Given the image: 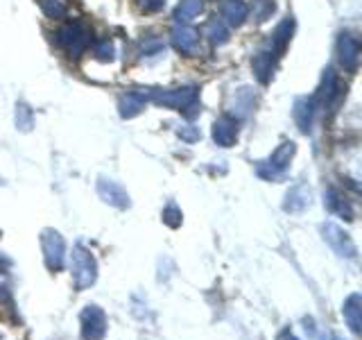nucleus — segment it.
<instances>
[{
  "instance_id": "f257e3e1",
  "label": "nucleus",
  "mask_w": 362,
  "mask_h": 340,
  "mask_svg": "<svg viewBox=\"0 0 362 340\" xmlns=\"http://www.w3.org/2000/svg\"><path fill=\"white\" fill-rule=\"evenodd\" d=\"M197 96H199V89L192 84L179 86V89H150V100L154 105L184 111L186 116H195L199 111Z\"/></svg>"
},
{
  "instance_id": "f03ea898",
  "label": "nucleus",
  "mask_w": 362,
  "mask_h": 340,
  "mask_svg": "<svg viewBox=\"0 0 362 340\" xmlns=\"http://www.w3.org/2000/svg\"><path fill=\"white\" fill-rule=\"evenodd\" d=\"M71 275L75 290H86L98 281V261L90 249H86L82 243H77L73 247V256H71Z\"/></svg>"
},
{
  "instance_id": "7ed1b4c3",
  "label": "nucleus",
  "mask_w": 362,
  "mask_h": 340,
  "mask_svg": "<svg viewBox=\"0 0 362 340\" xmlns=\"http://www.w3.org/2000/svg\"><path fill=\"white\" fill-rule=\"evenodd\" d=\"M294 152H297V143L294 141H283L274 152H272L265 162H258L256 166V175L260 179H267V181H274V179H281L283 175L288 173L290 168V162Z\"/></svg>"
},
{
  "instance_id": "20e7f679",
  "label": "nucleus",
  "mask_w": 362,
  "mask_h": 340,
  "mask_svg": "<svg viewBox=\"0 0 362 340\" xmlns=\"http://www.w3.org/2000/svg\"><path fill=\"white\" fill-rule=\"evenodd\" d=\"M57 43L71 57H82L90 45V30L82 21H68L57 30Z\"/></svg>"
},
{
  "instance_id": "39448f33",
  "label": "nucleus",
  "mask_w": 362,
  "mask_h": 340,
  "mask_svg": "<svg viewBox=\"0 0 362 340\" xmlns=\"http://www.w3.org/2000/svg\"><path fill=\"white\" fill-rule=\"evenodd\" d=\"M41 249L43 261L50 272H59L66 264V241L57 230H43L41 232Z\"/></svg>"
},
{
  "instance_id": "423d86ee",
  "label": "nucleus",
  "mask_w": 362,
  "mask_h": 340,
  "mask_svg": "<svg viewBox=\"0 0 362 340\" xmlns=\"http://www.w3.org/2000/svg\"><path fill=\"white\" fill-rule=\"evenodd\" d=\"M322 236H324V241L328 243V247H331L339 259H351V261H354L358 256V247L354 243V238H351L339 225L324 222L322 225Z\"/></svg>"
},
{
  "instance_id": "0eeeda50",
  "label": "nucleus",
  "mask_w": 362,
  "mask_h": 340,
  "mask_svg": "<svg viewBox=\"0 0 362 340\" xmlns=\"http://www.w3.org/2000/svg\"><path fill=\"white\" fill-rule=\"evenodd\" d=\"M79 327H82V340H102L107 336V313L98 304H88L79 313Z\"/></svg>"
},
{
  "instance_id": "6e6552de",
  "label": "nucleus",
  "mask_w": 362,
  "mask_h": 340,
  "mask_svg": "<svg viewBox=\"0 0 362 340\" xmlns=\"http://www.w3.org/2000/svg\"><path fill=\"white\" fill-rule=\"evenodd\" d=\"M254 107H256V91L252 86H240V89H235L231 94L229 107H226L229 111H226V113H229V116L235 118V120H243L254 111Z\"/></svg>"
},
{
  "instance_id": "1a4fd4ad",
  "label": "nucleus",
  "mask_w": 362,
  "mask_h": 340,
  "mask_svg": "<svg viewBox=\"0 0 362 340\" xmlns=\"http://www.w3.org/2000/svg\"><path fill=\"white\" fill-rule=\"evenodd\" d=\"M337 57L339 64L344 66V71L356 73L360 64V41L351 32H342L337 39Z\"/></svg>"
},
{
  "instance_id": "9d476101",
  "label": "nucleus",
  "mask_w": 362,
  "mask_h": 340,
  "mask_svg": "<svg viewBox=\"0 0 362 340\" xmlns=\"http://www.w3.org/2000/svg\"><path fill=\"white\" fill-rule=\"evenodd\" d=\"M98 196L116 209H129V204H132L129 193L124 191V186L118 184V181L109 179V177L98 179Z\"/></svg>"
},
{
  "instance_id": "9b49d317",
  "label": "nucleus",
  "mask_w": 362,
  "mask_h": 340,
  "mask_svg": "<svg viewBox=\"0 0 362 340\" xmlns=\"http://www.w3.org/2000/svg\"><path fill=\"white\" fill-rule=\"evenodd\" d=\"M150 102V89H134L127 96H122L118 102V111L122 118H134L145 109V105Z\"/></svg>"
},
{
  "instance_id": "f8f14e48",
  "label": "nucleus",
  "mask_w": 362,
  "mask_h": 340,
  "mask_svg": "<svg viewBox=\"0 0 362 340\" xmlns=\"http://www.w3.org/2000/svg\"><path fill=\"white\" fill-rule=\"evenodd\" d=\"M276 62H279V55L276 52H272L267 45H263L256 55H254V60H252V68H254V75L258 82H263L267 84L272 75H274V68H276Z\"/></svg>"
},
{
  "instance_id": "ddd939ff",
  "label": "nucleus",
  "mask_w": 362,
  "mask_h": 340,
  "mask_svg": "<svg viewBox=\"0 0 362 340\" xmlns=\"http://www.w3.org/2000/svg\"><path fill=\"white\" fill-rule=\"evenodd\" d=\"M170 41H173V45L181 55H192L197 50L199 32L190 26H175L173 32H170Z\"/></svg>"
},
{
  "instance_id": "4468645a",
  "label": "nucleus",
  "mask_w": 362,
  "mask_h": 340,
  "mask_svg": "<svg viewBox=\"0 0 362 340\" xmlns=\"http://www.w3.org/2000/svg\"><path fill=\"white\" fill-rule=\"evenodd\" d=\"M213 141L220 147H231L238 141V120L224 113L213 123Z\"/></svg>"
},
{
  "instance_id": "2eb2a0df",
  "label": "nucleus",
  "mask_w": 362,
  "mask_h": 340,
  "mask_svg": "<svg viewBox=\"0 0 362 340\" xmlns=\"http://www.w3.org/2000/svg\"><path fill=\"white\" fill-rule=\"evenodd\" d=\"M292 34H294V16H286L283 18L279 26H276V30L269 34V39H267V48L272 50V52H276L279 57L283 55V50L288 48V43H290V39H292Z\"/></svg>"
},
{
  "instance_id": "dca6fc26",
  "label": "nucleus",
  "mask_w": 362,
  "mask_h": 340,
  "mask_svg": "<svg viewBox=\"0 0 362 340\" xmlns=\"http://www.w3.org/2000/svg\"><path fill=\"white\" fill-rule=\"evenodd\" d=\"M310 202H313V191L308 188V184H297L288 191L286 202H283V211L301 213L310 207Z\"/></svg>"
},
{
  "instance_id": "f3484780",
  "label": "nucleus",
  "mask_w": 362,
  "mask_h": 340,
  "mask_svg": "<svg viewBox=\"0 0 362 340\" xmlns=\"http://www.w3.org/2000/svg\"><path fill=\"white\" fill-rule=\"evenodd\" d=\"M342 315H344V322L351 329V334L358 336L362 332V298H360V293H351L344 300Z\"/></svg>"
},
{
  "instance_id": "a211bd4d",
  "label": "nucleus",
  "mask_w": 362,
  "mask_h": 340,
  "mask_svg": "<svg viewBox=\"0 0 362 340\" xmlns=\"http://www.w3.org/2000/svg\"><path fill=\"white\" fill-rule=\"evenodd\" d=\"M220 18L226 23V28H240L249 18L245 0H224L220 5Z\"/></svg>"
},
{
  "instance_id": "6ab92c4d",
  "label": "nucleus",
  "mask_w": 362,
  "mask_h": 340,
  "mask_svg": "<svg viewBox=\"0 0 362 340\" xmlns=\"http://www.w3.org/2000/svg\"><path fill=\"white\" fill-rule=\"evenodd\" d=\"M317 111V105L313 102V98H297L294 100V109H292V116L294 123H297L299 132L308 134L313 130V116Z\"/></svg>"
},
{
  "instance_id": "aec40b11",
  "label": "nucleus",
  "mask_w": 362,
  "mask_h": 340,
  "mask_svg": "<svg viewBox=\"0 0 362 340\" xmlns=\"http://www.w3.org/2000/svg\"><path fill=\"white\" fill-rule=\"evenodd\" d=\"M324 207L331 213L339 215V218H344V220H354V215H356L351 202L346 200V196H342L337 188H328L324 193Z\"/></svg>"
},
{
  "instance_id": "412c9836",
  "label": "nucleus",
  "mask_w": 362,
  "mask_h": 340,
  "mask_svg": "<svg viewBox=\"0 0 362 340\" xmlns=\"http://www.w3.org/2000/svg\"><path fill=\"white\" fill-rule=\"evenodd\" d=\"M204 11V0H181L175 9V21L179 26H186L192 18H197Z\"/></svg>"
},
{
  "instance_id": "4be33fe9",
  "label": "nucleus",
  "mask_w": 362,
  "mask_h": 340,
  "mask_svg": "<svg viewBox=\"0 0 362 340\" xmlns=\"http://www.w3.org/2000/svg\"><path fill=\"white\" fill-rule=\"evenodd\" d=\"M276 11L274 0H254L252 5H247V16H252L254 23H265L272 18V14Z\"/></svg>"
},
{
  "instance_id": "5701e85b",
  "label": "nucleus",
  "mask_w": 362,
  "mask_h": 340,
  "mask_svg": "<svg viewBox=\"0 0 362 340\" xmlns=\"http://www.w3.org/2000/svg\"><path fill=\"white\" fill-rule=\"evenodd\" d=\"M206 37L213 45H224L229 41V28H226V23L222 18H211L209 26H206Z\"/></svg>"
},
{
  "instance_id": "b1692460",
  "label": "nucleus",
  "mask_w": 362,
  "mask_h": 340,
  "mask_svg": "<svg viewBox=\"0 0 362 340\" xmlns=\"http://www.w3.org/2000/svg\"><path fill=\"white\" fill-rule=\"evenodd\" d=\"M39 7L48 18H66L68 16V5L66 0H39Z\"/></svg>"
},
{
  "instance_id": "393cba45",
  "label": "nucleus",
  "mask_w": 362,
  "mask_h": 340,
  "mask_svg": "<svg viewBox=\"0 0 362 340\" xmlns=\"http://www.w3.org/2000/svg\"><path fill=\"white\" fill-rule=\"evenodd\" d=\"M16 128L21 130V132H30L32 128H34V113H32V109L25 105V102H18L16 105Z\"/></svg>"
},
{
  "instance_id": "a878e982",
  "label": "nucleus",
  "mask_w": 362,
  "mask_h": 340,
  "mask_svg": "<svg viewBox=\"0 0 362 340\" xmlns=\"http://www.w3.org/2000/svg\"><path fill=\"white\" fill-rule=\"evenodd\" d=\"M163 55H165V45H163V41L150 39V41H145V43H143V60H147V62L161 60Z\"/></svg>"
},
{
  "instance_id": "bb28decb",
  "label": "nucleus",
  "mask_w": 362,
  "mask_h": 340,
  "mask_svg": "<svg viewBox=\"0 0 362 340\" xmlns=\"http://www.w3.org/2000/svg\"><path fill=\"white\" fill-rule=\"evenodd\" d=\"M93 55L100 62H111L113 55H116V48H113V43L109 39H100L93 43Z\"/></svg>"
},
{
  "instance_id": "cd10ccee",
  "label": "nucleus",
  "mask_w": 362,
  "mask_h": 340,
  "mask_svg": "<svg viewBox=\"0 0 362 340\" xmlns=\"http://www.w3.org/2000/svg\"><path fill=\"white\" fill-rule=\"evenodd\" d=\"M181 220H184V213H181V209L177 207L175 202H170L168 207L163 209V222L168 227H173V230H177V227L181 225Z\"/></svg>"
},
{
  "instance_id": "c85d7f7f",
  "label": "nucleus",
  "mask_w": 362,
  "mask_h": 340,
  "mask_svg": "<svg viewBox=\"0 0 362 340\" xmlns=\"http://www.w3.org/2000/svg\"><path fill=\"white\" fill-rule=\"evenodd\" d=\"M177 136L186 143H197L202 139V132H199V128H195V125H179Z\"/></svg>"
},
{
  "instance_id": "c756f323",
  "label": "nucleus",
  "mask_w": 362,
  "mask_h": 340,
  "mask_svg": "<svg viewBox=\"0 0 362 340\" xmlns=\"http://www.w3.org/2000/svg\"><path fill=\"white\" fill-rule=\"evenodd\" d=\"M136 3H139L143 11H158V9H163L165 0H136Z\"/></svg>"
},
{
  "instance_id": "7c9ffc66",
  "label": "nucleus",
  "mask_w": 362,
  "mask_h": 340,
  "mask_svg": "<svg viewBox=\"0 0 362 340\" xmlns=\"http://www.w3.org/2000/svg\"><path fill=\"white\" fill-rule=\"evenodd\" d=\"M276 340H299L297 336H294L292 332H290V329H283V332L279 334V338Z\"/></svg>"
},
{
  "instance_id": "2f4dec72",
  "label": "nucleus",
  "mask_w": 362,
  "mask_h": 340,
  "mask_svg": "<svg viewBox=\"0 0 362 340\" xmlns=\"http://www.w3.org/2000/svg\"><path fill=\"white\" fill-rule=\"evenodd\" d=\"M0 186H3V177H0Z\"/></svg>"
}]
</instances>
